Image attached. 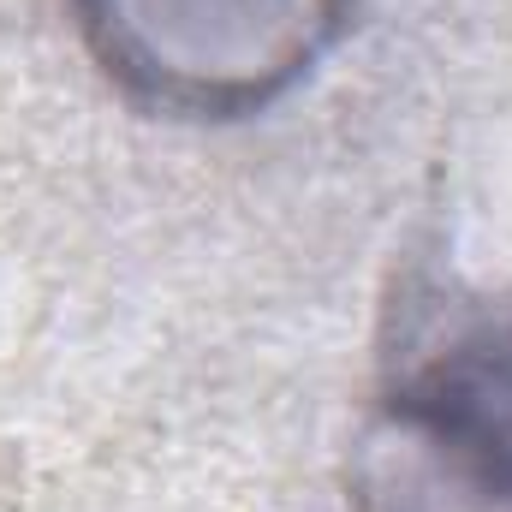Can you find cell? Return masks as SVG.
Here are the masks:
<instances>
[{"mask_svg":"<svg viewBox=\"0 0 512 512\" xmlns=\"http://www.w3.org/2000/svg\"><path fill=\"white\" fill-rule=\"evenodd\" d=\"M102 60L179 108H245L298 78L334 0H78Z\"/></svg>","mask_w":512,"mask_h":512,"instance_id":"1","label":"cell"},{"mask_svg":"<svg viewBox=\"0 0 512 512\" xmlns=\"http://www.w3.org/2000/svg\"><path fill=\"white\" fill-rule=\"evenodd\" d=\"M393 423L423 447L429 483L471 512H512V316L465 328L393 399Z\"/></svg>","mask_w":512,"mask_h":512,"instance_id":"2","label":"cell"}]
</instances>
